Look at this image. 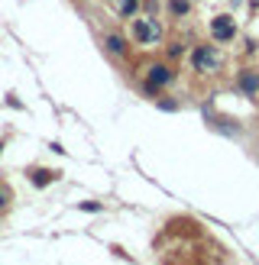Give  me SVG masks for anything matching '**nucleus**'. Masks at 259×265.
<instances>
[{"mask_svg": "<svg viewBox=\"0 0 259 265\" xmlns=\"http://www.w3.org/2000/svg\"><path fill=\"white\" fill-rule=\"evenodd\" d=\"M191 65H195L198 71L217 68V52H214V46H198L195 52H191Z\"/></svg>", "mask_w": 259, "mask_h": 265, "instance_id": "1", "label": "nucleus"}, {"mask_svg": "<svg viewBox=\"0 0 259 265\" xmlns=\"http://www.w3.org/2000/svg\"><path fill=\"white\" fill-rule=\"evenodd\" d=\"M233 32H236V26H233V20H230V16H214V20H211V36H214L217 42L233 39Z\"/></svg>", "mask_w": 259, "mask_h": 265, "instance_id": "2", "label": "nucleus"}, {"mask_svg": "<svg viewBox=\"0 0 259 265\" xmlns=\"http://www.w3.org/2000/svg\"><path fill=\"white\" fill-rule=\"evenodd\" d=\"M133 36H136V42H156L159 36H162V29H159L152 20H136L133 23Z\"/></svg>", "mask_w": 259, "mask_h": 265, "instance_id": "3", "label": "nucleus"}, {"mask_svg": "<svg viewBox=\"0 0 259 265\" xmlns=\"http://www.w3.org/2000/svg\"><path fill=\"white\" fill-rule=\"evenodd\" d=\"M172 81V71L165 68V65H152L149 71H146V91H156V87H165Z\"/></svg>", "mask_w": 259, "mask_h": 265, "instance_id": "4", "label": "nucleus"}, {"mask_svg": "<svg viewBox=\"0 0 259 265\" xmlns=\"http://www.w3.org/2000/svg\"><path fill=\"white\" fill-rule=\"evenodd\" d=\"M240 91L243 94H259V75L256 71H240Z\"/></svg>", "mask_w": 259, "mask_h": 265, "instance_id": "5", "label": "nucleus"}, {"mask_svg": "<svg viewBox=\"0 0 259 265\" xmlns=\"http://www.w3.org/2000/svg\"><path fill=\"white\" fill-rule=\"evenodd\" d=\"M107 52H114V55H123V52H126V42H123V36H107Z\"/></svg>", "mask_w": 259, "mask_h": 265, "instance_id": "6", "label": "nucleus"}, {"mask_svg": "<svg viewBox=\"0 0 259 265\" xmlns=\"http://www.w3.org/2000/svg\"><path fill=\"white\" fill-rule=\"evenodd\" d=\"M52 178H55L52 172H32V185H36V187H46Z\"/></svg>", "mask_w": 259, "mask_h": 265, "instance_id": "7", "label": "nucleus"}, {"mask_svg": "<svg viewBox=\"0 0 259 265\" xmlns=\"http://www.w3.org/2000/svg\"><path fill=\"white\" fill-rule=\"evenodd\" d=\"M169 10H172L175 16H185L188 13V0H169Z\"/></svg>", "mask_w": 259, "mask_h": 265, "instance_id": "8", "label": "nucleus"}, {"mask_svg": "<svg viewBox=\"0 0 259 265\" xmlns=\"http://www.w3.org/2000/svg\"><path fill=\"white\" fill-rule=\"evenodd\" d=\"M136 7H140V0H120V13L123 16H133Z\"/></svg>", "mask_w": 259, "mask_h": 265, "instance_id": "9", "label": "nucleus"}, {"mask_svg": "<svg viewBox=\"0 0 259 265\" xmlns=\"http://www.w3.org/2000/svg\"><path fill=\"white\" fill-rule=\"evenodd\" d=\"M181 52H185V49H181V46H169V55H172V58H178Z\"/></svg>", "mask_w": 259, "mask_h": 265, "instance_id": "10", "label": "nucleus"}, {"mask_svg": "<svg viewBox=\"0 0 259 265\" xmlns=\"http://www.w3.org/2000/svg\"><path fill=\"white\" fill-rule=\"evenodd\" d=\"M7 201H10V191H7V187H0V207H3Z\"/></svg>", "mask_w": 259, "mask_h": 265, "instance_id": "11", "label": "nucleus"}, {"mask_svg": "<svg viewBox=\"0 0 259 265\" xmlns=\"http://www.w3.org/2000/svg\"><path fill=\"white\" fill-rule=\"evenodd\" d=\"M0 149H3V146H0Z\"/></svg>", "mask_w": 259, "mask_h": 265, "instance_id": "12", "label": "nucleus"}]
</instances>
